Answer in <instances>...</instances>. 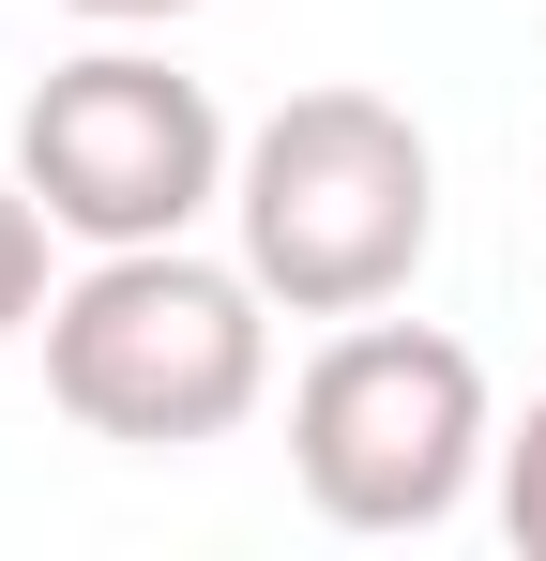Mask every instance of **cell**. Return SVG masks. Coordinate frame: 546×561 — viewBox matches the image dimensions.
I'll use <instances>...</instances> for the list:
<instances>
[{"instance_id": "obj_3", "label": "cell", "mask_w": 546, "mask_h": 561, "mask_svg": "<svg viewBox=\"0 0 546 561\" xmlns=\"http://www.w3.org/2000/svg\"><path fill=\"white\" fill-rule=\"evenodd\" d=\"M288 470L319 501V531H441L455 501L501 470V410L486 365L425 334V319H334V350L288 379Z\"/></svg>"}, {"instance_id": "obj_1", "label": "cell", "mask_w": 546, "mask_h": 561, "mask_svg": "<svg viewBox=\"0 0 546 561\" xmlns=\"http://www.w3.org/2000/svg\"><path fill=\"white\" fill-rule=\"evenodd\" d=\"M46 394L122 456H197L273 394V288L197 243H106L46 304Z\"/></svg>"}, {"instance_id": "obj_6", "label": "cell", "mask_w": 546, "mask_h": 561, "mask_svg": "<svg viewBox=\"0 0 546 561\" xmlns=\"http://www.w3.org/2000/svg\"><path fill=\"white\" fill-rule=\"evenodd\" d=\"M501 531H516V561H546V394H532V425L501 440Z\"/></svg>"}, {"instance_id": "obj_7", "label": "cell", "mask_w": 546, "mask_h": 561, "mask_svg": "<svg viewBox=\"0 0 546 561\" xmlns=\"http://www.w3.org/2000/svg\"><path fill=\"white\" fill-rule=\"evenodd\" d=\"M77 15H106V31H152V15H197V0H77Z\"/></svg>"}, {"instance_id": "obj_4", "label": "cell", "mask_w": 546, "mask_h": 561, "mask_svg": "<svg viewBox=\"0 0 546 561\" xmlns=\"http://www.w3.org/2000/svg\"><path fill=\"white\" fill-rule=\"evenodd\" d=\"M15 168L61 213V243L106 259V243H197V213H228L243 137H228V106L197 92L182 61H152V46H77V61H46L31 106H15Z\"/></svg>"}, {"instance_id": "obj_5", "label": "cell", "mask_w": 546, "mask_h": 561, "mask_svg": "<svg viewBox=\"0 0 546 561\" xmlns=\"http://www.w3.org/2000/svg\"><path fill=\"white\" fill-rule=\"evenodd\" d=\"M46 243H61V213L31 197V168H0V334H46Z\"/></svg>"}, {"instance_id": "obj_2", "label": "cell", "mask_w": 546, "mask_h": 561, "mask_svg": "<svg viewBox=\"0 0 546 561\" xmlns=\"http://www.w3.org/2000/svg\"><path fill=\"white\" fill-rule=\"evenodd\" d=\"M228 228L288 319H379L441 243V152L395 92H288L228 168Z\"/></svg>"}]
</instances>
